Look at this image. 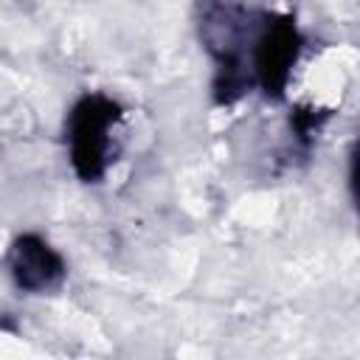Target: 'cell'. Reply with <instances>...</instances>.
<instances>
[{
    "instance_id": "cell-4",
    "label": "cell",
    "mask_w": 360,
    "mask_h": 360,
    "mask_svg": "<svg viewBox=\"0 0 360 360\" xmlns=\"http://www.w3.org/2000/svg\"><path fill=\"white\" fill-rule=\"evenodd\" d=\"M326 118V112H315V110H295L292 112V127H295V132H298V138L301 141H307L318 127H321V121Z\"/></svg>"
},
{
    "instance_id": "cell-3",
    "label": "cell",
    "mask_w": 360,
    "mask_h": 360,
    "mask_svg": "<svg viewBox=\"0 0 360 360\" xmlns=\"http://www.w3.org/2000/svg\"><path fill=\"white\" fill-rule=\"evenodd\" d=\"M8 267L14 276V284L20 290H28V292L51 290L65 278L62 256L37 233H22L11 245Z\"/></svg>"
},
{
    "instance_id": "cell-1",
    "label": "cell",
    "mask_w": 360,
    "mask_h": 360,
    "mask_svg": "<svg viewBox=\"0 0 360 360\" xmlns=\"http://www.w3.org/2000/svg\"><path fill=\"white\" fill-rule=\"evenodd\" d=\"M121 118V107L101 96H82L68 118V141H70V163L79 180L96 183L110 160V129Z\"/></svg>"
},
{
    "instance_id": "cell-2",
    "label": "cell",
    "mask_w": 360,
    "mask_h": 360,
    "mask_svg": "<svg viewBox=\"0 0 360 360\" xmlns=\"http://www.w3.org/2000/svg\"><path fill=\"white\" fill-rule=\"evenodd\" d=\"M301 53V34L290 17H267L253 42V79L267 98H281Z\"/></svg>"
}]
</instances>
